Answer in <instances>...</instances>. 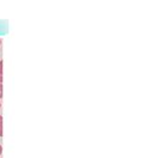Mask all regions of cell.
Here are the masks:
<instances>
[{"instance_id":"6da1fadb","label":"cell","mask_w":141,"mask_h":158,"mask_svg":"<svg viewBox=\"0 0 141 158\" xmlns=\"http://www.w3.org/2000/svg\"><path fill=\"white\" fill-rule=\"evenodd\" d=\"M2 61H0V83H2Z\"/></svg>"},{"instance_id":"7a4b0ae2","label":"cell","mask_w":141,"mask_h":158,"mask_svg":"<svg viewBox=\"0 0 141 158\" xmlns=\"http://www.w3.org/2000/svg\"><path fill=\"white\" fill-rule=\"evenodd\" d=\"M2 97V84L0 83V98Z\"/></svg>"},{"instance_id":"3957f363","label":"cell","mask_w":141,"mask_h":158,"mask_svg":"<svg viewBox=\"0 0 141 158\" xmlns=\"http://www.w3.org/2000/svg\"><path fill=\"white\" fill-rule=\"evenodd\" d=\"M2 135V122H0V137Z\"/></svg>"},{"instance_id":"277c9868","label":"cell","mask_w":141,"mask_h":158,"mask_svg":"<svg viewBox=\"0 0 141 158\" xmlns=\"http://www.w3.org/2000/svg\"><path fill=\"white\" fill-rule=\"evenodd\" d=\"M1 152H2V148H1V145H0V155H1Z\"/></svg>"},{"instance_id":"5b68a950","label":"cell","mask_w":141,"mask_h":158,"mask_svg":"<svg viewBox=\"0 0 141 158\" xmlns=\"http://www.w3.org/2000/svg\"><path fill=\"white\" fill-rule=\"evenodd\" d=\"M0 122H2V118H1V115H0Z\"/></svg>"},{"instance_id":"8992f818","label":"cell","mask_w":141,"mask_h":158,"mask_svg":"<svg viewBox=\"0 0 141 158\" xmlns=\"http://www.w3.org/2000/svg\"><path fill=\"white\" fill-rule=\"evenodd\" d=\"M0 46H1V40H0Z\"/></svg>"},{"instance_id":"52a82bcc","label":"cell","mask_w":141,"mask_h":158,"mask_svg":"<svg viewBox=\"0 0 141 158\" xmlns=\"http://www.w3.org/2000/svg\"><path fill=\"white\" fill-rule=\"evenodd\" d=\"M0 107H1V104H0Z\"/></svg>"}]
</instances>
